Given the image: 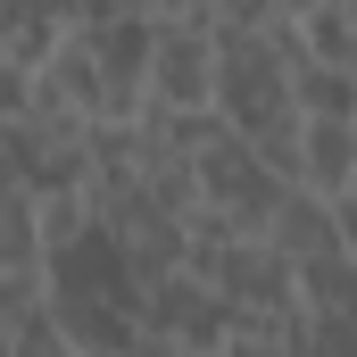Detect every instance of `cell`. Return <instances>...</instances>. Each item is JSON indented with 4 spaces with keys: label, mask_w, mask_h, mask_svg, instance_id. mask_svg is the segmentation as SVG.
Segmentation results:
<instances>
[{
    "label": "cell",
    "mask_w": 357,
    "mask_h": 357,
    "mask_svg": "<svg viewBox=\"0 0 357 357\" xmlns=\"http://www.w3.org/2000/svg\"><path fill=\"white\" fill-rule=\"evenodd\" d=\"M50 250H42V216L33 191H0V282H42Z\"/></svg>",
    "instance_id": "cell-8"
},
{
    "label": "cell",
    "mask_w": 357,
    "mask_h": 357,
    "mask_svg": "<svg viewBox=\"0 0 357 357\" xmlns=\"http://www.w3.org/2000/svg\"><path fill=\"white\" fill-rule=\"evenodd\" d=\"M299 183L324 199L357 183V116H299Z\"/></svg>",
    "instance_id": "cell-6"
},
{
    "label": "cell",
    "mask_w": 357,
    "mask_h": 357,
    "mask_svg": "<svg viewBox=\"0 0 357 357\" xmlns=\"http://www.w3.org/2000/svg\"><path fill=\"white\" fill-rule=\"evenodd\" d=\"M59 357H84V349H75V341H67V349H59Z\"/></svg>",
    "instance_id": "cell-15"
},
{
    "label": "cell",
    "mask_w": 357,
    "mask_h": 357,
    "mask_svg": "<svg viewBox=\"0 0 357 357\" xmlns=\"http://www.w3.org/2000/svg\"><path fill=\"white\" fill-rule=\"evenodd\" d=\"M208 25L216 33H274V25H291V0H216Z\"/></svg>",
    "instance_id": "cell-10"
},
{
    "label": "cell",
    "mask_w": 357,
    "mask_h": 357,
    "mask_svg": "<svg viewBox=\"0 0 357 357\" xmlns=\"http://www.w3.org/2000/svg\"><path fill=\"white\" fill-rule=\"evenodd\" d=\"M150 108H216V25L150 33Z\"/></svg>",
    "instance_id": "cell-5"
},
{
    "label": "cell",
    "mask_w": 357,
    "mask_h": 357,
    "mask_svg": "<svg viewBox=\"0 0 357 357\" xmlns=\"http://www.w3.org/2000/svg\"><path fill=\"white\" fill-rule=\"evenodd\" d=\"M258 241H266L274 258H291V266H299V258H316V250H333V208H324V191L291 183V191L274 199V216H266V233H258Z\"/></svg>",
    "instance_id": "cell-7"
},
{
    "label": "cell",
    "mask_w": 357,
    "mask_h": 357,
    "mask_svg": "<svg viewBox=\"0 0 357 357\" xmlns=\"http://www.w3.org/2000/svg\"><path fill=\"white\" fill-rule=\"evenodd\" d=\"M324 208H333V241H341V250L357 258V183H341V191H333Z\"/></svg>",
    "instance_id": "cell-13"
},
{
    "label": "cell",
    "mask_w": 357,
    "mask_h": 357,
    "mask_svg": "<svg viewBox=\"0 0 357 357\" xmlns=\"http://www.w3.org/2000/svg\"><path fill=\"white\" fill-rule=\"evenodd\" d=\"M216 116L233 133L291 116V67H282L274 33H216Z\"/></svg>",
    "instance_id": "cell-1"
},
{
    "label": "cell",
    "mask_w": 357,
    "mask_h": 357,
    "mask_svg": "<svg viewBox=\"0 0 357 357\" xmlns=\"http://www.w3.org/2000/svg\"><path fill=\"white\" fill-rule=\"evenodd\" d=\"M349 84H357V59H349Z\"/></svg>",
    "instance_id": "cell-16"
},
{
    "label": "cell",
    "mask_w": 357,
    "mask_h": 357,
    "mask_svg": "<svg viewBox=\"0 0 357 357\" xmlns=\"http://www.w3.org/2000/svg\"><path fill=\"white\" fill-rule=\"evenodd\" d=\"M116 357H183V349L167 341V333H150V324H133V341H125Z\"/></svg>",
    "instance_id": "cell-14"
},
{
    "label": "cell",
    "mask_w": 357,
    "mask_h": 357,
    "mask_svg": "<svg viewBox=\"0 0 357 357\" xmlns=\"http://www.w3.org/2000/svg\"><path fill=\"white\" fill-rule=\"evenodd\" d=\"M299 307L291 316H233V333H225V349L216 357H299Z\"/></svg>",
    "instance_id": "cell-9"
},
{
    "label": "cell",
    "mask_w": 357,
    "mask_h": 357,
    "mask_svg": "<svg viewBox=\"0 0 357 357\" xmlns=\"http://www.w3.org/2000/svg\"><path fill=\"white\" fill-rule=\"evenodd\" d=\"M116 17H150L142 0H75L67 8V25H116Z\"/></svg>",
    "instance_id": "cell-12"
},
{
    "label": "cell",
    "mask_w": 357,
    "mask_h": 357,
    "mask_svg": "<svg viewBox=\"0 0 357 357\" xmlns=\"http://www.w3.org/2000/svg\"><path fill=\"white\" fill-rule=\"evenodd\" d=\"M183 274H199L225 307L241 316H291L299 291H291V258H274L266 241H216V250H183Z\"/></svg>",
    "instance_id": "cell-3"
},
{
    "label": "cell",
    "mask_w": 357,
    "mask_h": 357,
    "mask_svg": "<svg viewBox=\"0 0 357 357\" xmlns=\"http://www.w3.org/2000/svg\"><path fill=\"white\" fill-rule=\"evenodd\" d=\"M191 175H199V208H225L241 233H266V216H274V199L291 191V183L274 175L266 158L233 133V125H216L208 142H199V158H191Z\"/></svg>",
    "instance_id": "cell-2"
},
{
    "label": "cell",
    "mask_w": 357,
    "mask_h": 357,
    "mask_svg": "<svg viewBox=\"0 0 357 357\" xmlns=\"http://www.w3.org/2000/svg\"><path fill=\"white\" fill-rule=\"evenodd\" d=\"M233 316H241V307H225L199 274H183V266L158 274V282H142V324L167 333L183 357H216V349H225V333H233Z\"/></svg>",
    "instance_id": "cell-4"
},
{
    "label": "cell",
    "mask_w": 357,
    "mask_h": 357,
    "mask_svg": "<svg viewBox=\"0 0 357 357\" xmlns=\"http://www.w3.org/2000/svg\"><path fill=\"white\" fill-rule=\"evenodd\" d=\"M25 116H33V67L0 59V125H25Z\"/></svg>",
    "instance_id": "cell-11"
}]
</instances>
